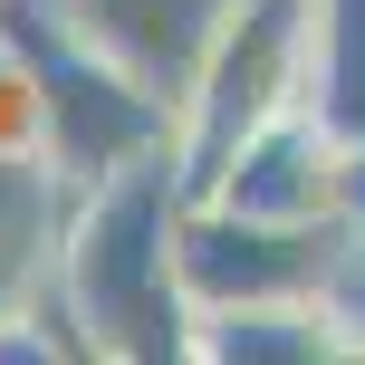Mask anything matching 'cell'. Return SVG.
I'll return each instance as SVG.
<instances>
[{
    "label": "cell",
    "instance_id": "cell-1",
    "mask_svg": "<svg viewBox=\"0 0 365 365\" xmlns=\"http://www.w3.org/2000/svg\"><path fill=\"white\" fill-rule=\"evenodd\" d=\"M173 221H182L173 154H145V164L77 182L68 231H58V279H48L77 356L192 365V298H182V269H173Z\"/></svg>",
    "mask_w": 365,
    "mask_h": 365
},
{
    "label": "cell",
    "instance_id": "cell-2",
    "mask_svg": "<svg viewBox=\"0 0 365 365\" xmlns=\"http://www.w3.org/2000/svg\"><path fill=\"white\" fill-rule=\"evenodd\" d=\"M298 68H308V0H221L202 19L192 58L173 77V125L164 154L182 192H212V173L259 135L279 106H298Z\"/></svg>",
    "mask_w": 365,
    "mask_h": 365
},
{
    "label": "cell",
    "instance_id": "cell-3",
    "mask_svg": "<svg viewBox=\"0 0 365 365\" xmlns=\"http://www.w3.org/2000/svg\"><path fill=\"white\" fill-rule=\"evenodd\" d=\"M346 221H250L231 202H202L182 192V221H173V269H182V298L192 317L212 308H250V298H298V289H346Z\"/></svg>",
    "mask_w": 365,
    "mask_h": 365
},
{
    "label": "cell",
    "instance_id": "cell-4",
    "mask_svg": "<svg viewBox=\"0 0 365 365\" xmlns=\"http://www.w3.org/2000/svg\"><path fill=\"white\" fill-rule=\"evenodd\" d=\"M202 202H231L250 221H346V135L317 106H279L259 135H240V154L212 173Z\"/></svg>",
    "mask_w": 365,
    "mask_h": 365
},
{
    "label": "cell",
    "instance_id": "cell-5",
    "mask_svg": "<svg viewBox=\"0 0 365 365\" xmlns=\"http://www.w3.org/2000/svg\"><path fill=\"white\" fill-rule=\"evenodd\" d=\"M356 356H365V317L336 289L192 317V365H356Z\"/></svg>",
    "mask_w": 365,
    "mask_h": 365
},
{
    "label": "cell",
    "instance_id": "cell-6",
    "mask_svg": "<svg viewBox=\"0 0 365 365\" xmlns=\"http://www.w3.org/2000/svg\"><path fill=\"white\" fill-rule=\"evenodd\" d=\"M68 202H77V182L58 173L29 135L0 154V317H19V308H38V298H48Z\"/></svg>",
    "mask_w": 365,
    "mask_h": 365
},
{
    "label": "cell",
    "instance_id": "cell-7",
    "mask_svg": "<svg viewBox=\"0 0 365 365\" xmlns=\"http://www.w3.org/2000/svg\"><path fill=\"white\" fill-rule=\"evenodd\" d=\"M298 106H317L336 135H365V0H308V68Z\"/></svg>",
    "mask_w": 365,
    "mask_h": 365
},
{
    "label": "cell",
    "instance_id": "cell-8",
    "mask_svg": "<svg viewBox=\"0 0 365 365\" xmlns=\"http://www.w3.org/2000/svg\"><path fill=\"white\" fill-rule=\"evenodd\" d=\"M346 221H356V231H365V135H356V145H346Z\"/></svg>",
    "mask_w": 365,
    "mask_h": 365
}]
</instances>
